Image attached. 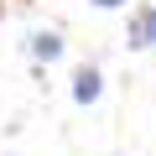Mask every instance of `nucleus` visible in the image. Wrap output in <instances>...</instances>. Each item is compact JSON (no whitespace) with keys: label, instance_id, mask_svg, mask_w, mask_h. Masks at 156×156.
I'll list each match as a JSON object with an SVG mask.
<instances>
[{"label":"nucleus","instance_id":"obj_1","mask_svg":"<svg viewBox=\"0 0 156 156\" xmlns=\"http://www.w3.org/2000/svg\"><path fill=\"white\" fill-rule=\"evenodd\" d=\"M125 42H130V47H156V0H151V5H140V11L130 16Z\"/></svg>","mask_w":156,"mask_h":156},{"label":"nucleus","instance_id":"obj_2","mask_svg":"<svg viewBox=\"0 0 156 156\" xmlns=\"http://www.w3.org/2000/svg\"><path fill=\"white\" fill-rule=\"evenodd\" d=\"M99 94H104V73H99L94 62H78V68H73V99H78V104H94Z\"/></svg>","mask_w":156,"mask_h":156},{"label":"nucleus","instance_id":"obj_4","mask_svg":"<svg viewBox=\"0 0 156 156\" xmlns=\"http://www.w3.org/2000/svg\"><path fill=\"white\" fill-rule=\"evenodd\" d=\"M89 5H99V11H120V5H130V0H89Z\"/></svg>","mask_w":156,"mask_h":156},{"label":"nucleus","instance_id":"obj_3","mask_svg":"<svg viewBox=\"0 0 156 156\" xmlns=\"http://www.w3.org/2000/svg\"><path fill=\"white\" fill-rule=\"evenodd\" d=\"M31 57H37V62H57V57H62V37H57V31H37V37H31Z\"/></svg>","mask_w":156,"mask_h":156}]
</instances>
